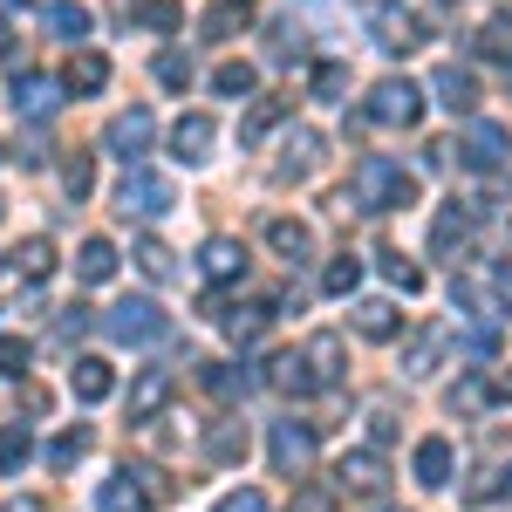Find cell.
I'll return each instance as SVG.
<instances>
[{
    "label": "cell",
    "mask_w": 512,
    "mask_h": 512,
    "mask_svg": "<svg viewBox=\"0 0 512 512\" xmlns=\"http://www.w3.org/2000/svg\"><path fill=\"white\" fill-rule=\"evenodd\" d=\"M219 321H226V335H233V342H253L274 315H267V308H233V315H219Z\"/></svg>",
    "instance_id": "cell-43"
},
{
    "label": "cell",
    "mask_w": 512,
    "mask_h": 512,
    "mask_svg": "<svg viewBox=\"0 0 512 512\" xmlns=\"http://www.w3.org/2000/svg\"><path fill=\"white\" fill-rule=\"evenodd\" d=\"M451 294H458V308L478 321H512V267L506 260H472L465 274L451 280Z\"/></svg>",
    "instance_id": "cell-2"
},
{
    "label": "cell",
    "mask_w": 512,
    "mask_h": 512,
    "mask_svg": "<svg viewBox=\"0 0 512 512\" xmlns=\"http://www.w3.org/2000/svg\"><path fill=\"white\" fill-rule=\"evenodd\" d=\"M376 7H383V0H376Z\"/></svg>",
    "instance_id": "cell-58"
},
{
    "label": "cell",
    "mask_w": 512,
    "mask_h": 512,
    "mask_svg": "<svg viewBox=\"0 0 512 512\" xmlns=\"http://www.w3.org/2000/svg\"><path fill=\"white\" fill-rule=\"evenodd\" d=\"M383 485H390V472H383L376 451H349V458L335 465V492H362V499H376Z\"/></svg>",
    "instance_id": "cell-11"
},
{
    "label": "cell",
    "mask_w": 512,
    "mask_h": 512,
    "mask_svg": "<svg viewBox=\"0 0 512 512\" xmlns=\"http://www.w3.org/2000/svg\"><path fill=\"white\" fill-rule=\"evenodd\" d=\"M274 390H287V396H308V390H315V376H308V362H301V355H280V362H274Z\"/></svg>",
    "instance_id": "cell-40"
},
{
    "label": "cell",
    "mask_w": 512,
    "mask_h": 512,
    "mask_svg": "<svg viewBox=\"0 0 512 512\" xmlns=\"http://www.w3.org/2000/svg\"><path fill=\"white\" fill-rule=\"evenodd\" d=\"M451 465H458V451H451V437H424L417 444V458H410V472H417V485H451Z\"/></svg>",
    "instance_id": "cell-17"
},
{
    "label": "cell",
    "mask_w": 512,
    "mask_h": 512,
    "mask_svg": "<svg viewBox=\"0 0 512 512\" xmlns=\"http://www.w3.org/2000/svg\"><path fill=\"white\" fill-rule=\"evenodd\" d=\"M171 205H178V198H171V185H164L158 171H144V164H137V171L117 185V212H123V219H164Z\"/></svg>",
    "instance_id": "cell-4"
},
{
    "label": "cell",
    "mask_w": 512,
    "mask_h": 512,
    "mask_svg": "<svg viewBox=\"0 0 512 512\" xmlns=\"http://www.w3.org/2000/svg\"><path fill=\"white\" fill-rule=\"evenodd\" d=\"M376 260H383V274H390L396 287H403V294H417V287H424V274H417V267H410V260H403V253H396V246H383V253H376Z\"/></svg>",
    "instance_id": "cell-45"
},
{
    "label": "cell",
    "mask_w": 512,
    "mask_h": 512,
    "mask_svg": "<svg viewBox=\"0 0 512 512\" xmlns=\"http://www.w3.org/2000/svg\"><path fill=\"white\" fill-rule=\"evenodd\" d=\"M192 76H198V69H192L185 48H164V55H158V82H164V89H192Z\"/></svg>",
    "instance_id": "cell-41"
},
{
    "label": "cell",
    "mask_w": 512,
    "mask_h": 512,
    "mask_svg": "<svg viewBox=\"0 0 512 512\" xmlns=\"http://www.w3.org/2000/svg\"><path fill=\"white\" fill-rule=\"evenodd\" d=\"M431 89H437V103H444V110H472V103H478L472 69H458V62H444V69L431 76Z\"/></svg>",
    "instance_id": "cell-24"
},
{
    "label": "cell",
    "mask_w": 512,
    "mask_h": 512,
    "mask_svg": "<svg viewBox=\"0 0 512 512\" xmlns=\"http://www.w3.org/2000/svg\"><path fill=\"white\" fill-rule=\"evenodd\" d=\"M349 198L362 212H403V205H417V178L403 171L396 158H355V178H349Z\"/></svg>",
    "instance_id": "cell-1"
},
{
    "label": "cell",
    "mask_w": 512,
    "mask_h": 512,
    "mask_svg": "<svg viewBox=\"0 0 512 512\" xmlns=\"http://www.w3.org/2000/svg\"><path fill=\"white\" fill-rule=\"evenodd\" d=\"M103 328H110L117 342H158L164 335V308L158 301H117V308L103 315Z\"/></svg>",
    "instance_id": "cell-8"
},
{
    "label": "cell",
    "mask_w": 512,
    "mask_h": 512,
    "mask_svg": "<svg viewBox=\"0 0 512 512\" xmlns=\"http://www.w3.org/2000/svg\"><path fill=\"white\" fill-rule=\"evenodd\" d=\"M137 267L151 280H171V246L164 239H137Z\"/></svg>",
    "instance_id": "cell-44"
},
{
    "label": "cell",
    "mask_w": 512,
    "mask_h": 512,
    "mask_svg": "<svg viewBox=\"0 0 512 512\" xmlns=\"http://www.w3.org/2000/svg\"><path fill=\"white\" fill-rule=\"evenodd\" d=\"M198 267H205V280H246V246L239 239H205Z\"/></svg>",
    "instance_id": "cell-23"
},
{
    "label": "cell",
    "mask_w": 512,
    "mask_h": 512,
    "mask_svg": "<svg viewBox=\"0 0 512 512\" xmlns=\"http://www.w3.org/2000/svg\"><path fill=\"white\" fill-rule=\"evenodd\" d=\"M383 512H403V506H383Z\"/></svg>",
    "instance_id": "cell-57"
},
{
    "label": "cell",
    "mask_w": 512,
    "mask_h": 512,
    "mask_svg": "<svg viewBox=\"0 0 512 512\" xmlns=\"http://www.w3.org/2000/svg\"><path fill=\"white\" fill-rule=\"evenodd\" d=\"M506 158H512V137L499 123H472V130H465V164H472V171H499Z\"/></svg>",
    "instance_id": "cell-13"
},
{
    "label": "cell",
    "mask_w": 512,
    "mask_h": 512,
    "mask_svg": "<svg viewBox=\"0 0 512 512\" xmlns=\"http://www.w3.org/2000/svg\"><path fill=\"white\" fill-rule=\"evenodd\" d=\"M28 458H35V437H28V424H21V417H14V424H0V478H14Z\"/></svg>",
    "instance_id": "cell-30"
},
{
    "label": "cell",
    "mask_w": 512,
    "mask_h": 512,
    "mask_svg": "<svg viewBox=\"0 0 512 512\" xmlns=\"http://www.w3.org/2000/svg\"><path fill=\"white\" fill-rule=\"evenodd\" d=\"M499 492H506V499H512V465H506V472H499Z\"/></svg>",
    "instance_id": "cell-53"
},
{
    "label": "cell",
    "mask_w": 512,
    "mask_h": 512,
    "mask_svg": "<svg viewBox=\"0 0 512 512\" xmlns=\"http://www.w3.org/2000/svg\"><path fill=\"white\" fill-rule=\"evenodd\" d=\"M506 82H512V62H506Z\"/></svg>",
    "instance_id": "cell-56"
},
{
    "label": "cell",
    "mask_w": 512,
    "mask_h": 512,
    "mask_svg": "<svg viewBox=\"0 0 512 512\" xmlns=\"http://www.w3.org/2000/svg\"><path fill=\"white\" fill-rule=\"evenodd\" d=\"M267 246H274L280 260H294V267H301V260H315V233H308L301 219H287V212L267 219Z\"/></svg>",
    "instance_id": "cell-19"
},
{
    "label": "cell",
    "mask_w": 512,
    "mask_h": 512,
    "mask_svg": "<svg viewBox=\"0 0 512 512\" xmlns=\"http://www.w3.org/2000/svg\"><path fill=\"white\" fill-rule=\"evenodd\" d=\"M376 41L390 55H410V48H424V21L417 14H376Z\"/></svg>",
    "instance_id": "cell-27"
},
{
    "label": "cell",
    "mask_w": 512,
    "mask_h": 512,
    "mask_svg": "<svg viewBox=\"0 0 512 512\" xmlns=\"http://www.w3.org/2000/svg\"><path fill=\"white\" fill-rule=\"evenodd\" d=\"M171 390H178V376H171V369H144V376L130 383V424H151L164 403H171Z\"/></svg>",
    "instance_id": "cell-12"
},
{
    "label": "cell",
    "mask_w": 512,
    "mask_h": 512,
    "mask_svg": "<svg viewBox=\"0 0 512 512\" xmlns=\"http://www.w3.org/2000/svg\"><path fill=\"white\" fill-rule=\"evenodd\" d=\"M444 349H451V335H444V328H431V335H417V349L403 355V369H410V376H431Z\"/></svg>",
    "instance_id": "cell-32"
},
{
    "label": "cell",
    "mask_w": 512,
    "mask_h": 512,
    "mask_svg": "<svg viewBox=\"0 0 512 512\" xmlns=\"http://www.w3.org/2000/svg\"><path fill=\"white\" fill-rule=\"evenodd\" d=\"M0 512H48V506H41L35 492H14V499H7V506H0Z\"/></svg>",
    "instance_id": "cell-51"
},
{
    "label": "cell",
    "mask_w": 512,
    "mask_h": 512,
    "mask_svg": "<svg viewBox=\"0 0 512 512\" xmlns=\"http://www.w3.org/2000/svg\"><path fill=\"white\" fill-rule=\"evenodd\" d=\"M82 328H89V308H62V321H55V335H62V342H76Z\"/></svg>",
    "instance_id": "cell-49"
},
{
    "label": "cell",
    "mask_w": 512,
    "mask_h": 512,
    "mask_svg": "<svg viewBox=\"0 0 512 512\" xmlns=\"http://www.w3.org/2000/svg\"><path fill=\"white\" fill-rule=\"evenodd\" d=\"M14 274H28V280H48L55 274V239H21V246H14Z\"/></svg>",
    "instance_id": "cell-31"
},
{
    "label": "cell",
    "mask_w": 512,
    "mask_h": 512,
    "mask_svg": "<svg viewBox=\"0 0 512 512\" xmlns=\"http://www.w3.org/2000/svg\"><path fill=\"white\" fill-rule=\"evenodd\" d=\"M110 274H117V246H110V239H82V253H76V280L103 287Z\"/></svg>",
    "instance_id": "cell-29"
},
{
    "label": "cell",
    "mask_w": 512,
    "mask_h": 512,
    "mask_svg": "<svg viewBox=\"0 0 512 512\" xmlns=\"http://www.w3.org/2000/svg\"><path fill=\"white\" fill-rule=\"evenodd\" d=\"M355 280H362V260H349V253H342V260L321 274V294H335V301H342V294H355Z\"/></svg>",
    "instance_id": "cell-42"
},
{
    "label": "cell",
    "mask_w": 512,
    "mask_h": 512,
    "mask_svg": "<svg viewBox=\"0 0 512 512\" xmlns=\"http://www.w3.org/2000/svg\"><path fill=\"white\" fill-rule=\"evenodd\" d=\"M287 512H335V492L308 485V492H294V506H287Z\"/></svg>",
    "instance_id": "cell-48"
},
{
    "label": "cell",
    "mask_w": 512,
    "mask_h": 512,
    "mask_svg": "<svg viewBox=\"0 0 512 512\" xmlns=\"http://www.w3.org/2000/svg\"><path fill=\"white\" fill-rule=\"evenodd\" d=\"M212 144H219V123L205 117V110H185V117L171 123V158L205 164V158H212Z\"/></svg>",
    "instance_id": "cell-10"
},
{
    "label": "cell",
    "mask_w": 512,
    "mask_h": 512,
    "mask_svg": "<svg viewBox=\"0 0 512 512\" xmlns=\"http://www.w3.org/2000/svg\"><path fill=\"white\" fill-rule=\"evenodd\" d=\"M246 444H253L246 424L226 417V424H212V431H205V458H212V465H246Z\"/></svg>",
    "instance_id": "cell-26"
},
{
    "label": "cell",
    "mask_w": 512,
    "mask_h": 512,
    "mask_svg": "<svg viewBox=\"0 0 512 512\" xmlns=\"http://www.w3.org/2000/svg\"><path fill=\"white\" fill-rule=\"evenodd\" d=\"M205 390H212V396H246V390H253V376H246L239 362H212V369H205Z\"/></svg>",
    "instance_id": "cell-36"
},
{
    "label": "cell",
    "mask_w": 512,
    "mask_h": 512,
    "mask_svg": "<svg viewBox=\"0 0 512 512\" xmlns=\"http://www.w3.org/2000/svg\"><path fill=\"white\" fill-rule=\"evenodd\" d=\"M417 117H424V89H417V82L390 76V82L369 89V123H403V130H410Z\"/></svg>",
    "instance_id": "cell-5"
},
{
    "label": "cell",
    "mask_w": 512,
    "mask_h": 512,
    "mask_svg": "<svg viewBox=\"0 0 512 512\" xmlns=\"http://www.w3.org/2000/svg\"><path fill=\"white\" fill-rule=\"evenodd\" d=\"M355 335H369V342H396V335H403V315H396L390 301H355Z\"/></svg>",
    "instance_id": "cell-25"
},
{
    "label": "cell",
    "mask_w": 512,
    "mask_h": 512,
    "mask_svg": "<svg viewBox=\"0 0 512 512\" xmlns=\"http://www.w3.org/2000/svg\"><path fill=\"white\" fill-rule=\"evenodd\" d=\"M82 458H89V431H82V424L48 444V465H55V472H69V465H82Z\"/></svg>",
    "instance_id": "cell-37"
},
{
    "label": "cell",
    "mask_w": 512,
    "mask_h": 512,
    "mask_svg": "<svg viewBox=\"0 0 512 512\" xmlns=\"http://www.w3.org/2000/svg\"><path fill=\"white\" fill-rule=\"evenodd\" d=\"M212 512H267V499H260L253 485H239V492H226V499H219Z\"/></svg>",
    "instance_id": "cell-47"
},
{
    "label": "cell",
    "mask_w": 512,
    "mask_h": 512,
    "mask_svg": "<svg viewBox=\"0 0 512 512\" xmlns=\"http://www.w3.org/2000/svg\"><path fill=\"white\" fill-rule=\"evenodd\" d=\"M151 137H158V117H151V110H123V117H110V130H103L110 158H123L130 171L144 164V151H151Z\"/></svg>",
    "instance_id": "cell-6"
},
{
    "label": "cell",
    "mask_w": 512,
    "mask_h": 512,
    "mask_svg": "<svg viewBox=\"0 0 512 512\" xmlns=\"http://www.w3.org/2000/svg\"><path fill=\"white\" fill-rule=\"evenodd\" d=\"M62 96H69V89H62L55 76H21V82H14V96H7V103H14V117H28V123H48L55 110H62Z\"/></svg>",
    "instance_id": "cell-9"
},
{
    "label": "cell",
    "mask_w": 512,
    "mask_h": 512,
    "mask_svg": "<svg viewBox=\"0 0 512 512\" xmlns=\"http://www.w3.org/2000/svg\"><path fill=\"white\" fill-rule=\"evenodd\" d=\"M103 82H110V62H103L96 48H76L69 69H62V89H69V96H96Z\"/></svg>",
    "instance_id": "cell-20"
},
{
    "label": "cell",
    "mask_w": 512,
    "mask_h": 512,
    "mask_svg": "<svg viewBox=\"0 0 512 512\" xmlns=\"http://www.w3.org/2000/svg\"><path fill=\"white\" fill-rule=\"evenodd\" d=\"M253 21H260L253 0H212V7H205V41H233V35H246Z\"/></svg>",
    "instance_id": "cell-15"
},
{
    "label": "cell",
    "mask_w": 512,
    "mask_h": 512,
    "mask_svg": "<svg viewBox=\"0 0 512 512\" xmlns=\"http://www.w3.org/2000/svg\"><path fill=\"white\" fill-rule=\"evenodd\" d=\"M253 82H260V76H253V62H219V69H212V89L233 96V103H239V96H253Z\"/></svg>",
    "instance_id": "cell-34"
},
{
    "label": "cell",
    "mask_w": 512,
    "mask_h": 512,
    "mask_svg": "<svg viewBox=\"0 0 512 512\" xmlns=\"http://www.w3.org/2000/svg\"><path fill=\"white\" fill-rule=\"evenodd\" d=\"M478 403H485V383H458L451 390V410H478Z\"/></svg>",
    "instance_id": "cell-50"
},
{
    "label": "cell",
    "mask_w": 512,
    "mask_h": 512,
    "mask_svg": "<svg viewBox=\"0 0 512 512\" xmlns=\"http://www.w3.org/2000/svg\"><path fill=\"white\" fill-rule=\"evenodd\" d=\"M280 151H287V158L274 164L280 178H308V171L321 164V130H287V144H280Z\"/></svg>",
    "instance_id": "cell-22"
},
{
    "label": "cell",
    "mask_w": 512,
    "mask_h": 512,
    "mask_svg": "<svg viewBox=\"0 0 512 512\" xmlns=\"http://www.w3.org/2000/svg\"><path fill=\"white\" fill-rule=\"evenodd\" d=\"M14 7H21V0H0V14H14Z\"/></svg>",
    "instance_id": "cell-54"
},
{
    "label": "cell",
    "mask_w": 512,
    "mask_h": 512,
    "mask_svg": "<svg viewBox=\"0 0 512 512\" xmlns=\"http://www.w3.org/2000/svg\"><path fill=\"white\" fill-rule=\"evenodd\" d=\"M301 362H308L315 390H328V383H342V369H349V349H342V335H315V342L301 349Z\"/></svg>",
    "instance_id": "cell-14"
},
{
    "label": "cell",
    "mask_w": 512,
    "mask_h": 512,
    "mask_svg": "<svg viewBox=\"0 0 512 512\" xmlns=\"http://www.w3.org/2000/svg\"><path fill=\"white\" fill-rule=\"evenodd\" d=\"M465 239H472V205H458V198H451V205L431 219V253H458Z\"/></svg>",
    "instance_id": "cell-21"
},
{
    "label": "cell",
    "mask_w": 512,
    "mask_h": 512,
    "mask_svg": "<svg viewBox=\"0 0 512 512\" xmlns=\"http://www.w3.org/2000/svg\"><path fill=\"white\" fill-rule=\"evenodd\" d=\"M62 192H69V198H89V192H96V164H89V151L62 158Z\"/></svg>",
    "instance_id": "cell-39"
},
{
    "label": "cell",
    "mask_w": 512,
    "mask_h": 512,
    "mask_svg": "<svg viewBox=\"0 0 512 512\" xmlns=\"http://www.w3.org/2000/svg\"><path fill=\"white\" fill-rule=\"evenodd\" d=\"M178 485L158 472V465H123L117 478H103V492H96V506L103 512H151L158 499H171Z\"/></svg>",
    "instance_id": "cell-3"
},
{
    "label": "cell",
    "mask_w": 512,
    "mask_h": 512,
    "mask_svg": "<svg viewBox=\"0 0 512 512\" xmlns=\"http://www.w3.org/2000/svg\"><path fill=\"white\" fill-rule=\"evenodd\" d=\"M267 458H274V472H308V465H315V424H294V417H287V424H274V437H267Z\"/></svg>",
    "instance_id": "cell-7"
},
{
    "label": "cell",
    "mask_w": 512,
    "mask_h": 512,
    "mask_svg": "<svg viewBox=\"0 0 512 512\" xmlns=\"http://www.w3.org/2000/svg\"><path fill=\"white\" fill-rule=\"evenodd\" d=\"M287 110H294L287 96H253V110L239 117V144H260V137H267V130H274V123L287 117Z\"/></svg>",
    "instance_id": "cell-28"
},
{
    "label": "cell",
    "mask_w": 512,
    "mask_h": 512,
    "mask_svg": "<svg viewBox=\"0 0 512 512\" xmlns=\"http://www.w3.org/2000/svg\"><path fill=\"white\" fill-rule=\"evenodd\" d=\"M0 55H7V28H0Z\"/></svg>",
    "instance_id": "cell-55"
},
{
    "label": "cell",
    "mask_w": 512,
    "mask_h": 512,
    "mask_svg": "<svg viewBox=\"0 0 512 512\" xmlns=\"http://www.w3.org/2000/svg\"><path fill=\"white\" fill-rule=\"evenodd\" d=\"M41 28H48L55 41H69V48H76V41H89V28H96V21H89V7H82V0H48Z\"/></svg>",
    "instance_id": "cell-18"
},
{
    "label": "cell",
    "mask_w": 512,
    "mask_h": 512,
    "mask_svg": "<svg viewBox=\"0 0 512 512\" xmlns=\"http://www.w3.org/2000/svg\"><path fill=\"white\" fill-rule=\"evenodd\" d=\"M28 342H21V335H0V376H28Z\"/></svg>",
    "instance_id": "cell-46"
},
{
    "label": "cell",
    "mask_w": 512,
    "mask_h": 512,
    "mask_svg": "<svg viewBox=\"0 0 512 512\" xmlns=\"http://www.w3.org/2000/svg\"><path fill=\"white\" fill-rule=\"evenodd\" d=\"M69 390H76V403H103V396L117 390V369H110L103 355H76V369H69Z\"/></svg>",
    "instance_id": "cell-16"
},
{
    "label": "cell",
    "mask_w": 512,
    "mask_h": 512,
    "mask_svg": "<svg viewBox=\"0 0 512 512\" xmlns=\"http://www.w3.org/2000/svg\"><path fill=\"white\" fill-rule=\"evenodd\" d=\"M485 396H512V376H492V383H485Z\"/></svg>",
    "instance_id": "cell-52"
},
{
    "label": "cell",
    "mask_w": 512,
    "mask_h": 512,
    "mask_svg": "<svg viewBox=\"0 0 512 512\" xmlns=\"http://www.w3.org/2000/svg\"><path fill=\"white\" fill-rule=\"evenodd\" d=\"M472 48H478V55H499V62H512V14H492V21L478 28Z\"/></svg>",
    "instance_id": "cell-35"
},
{
    "label": "cell",
    "mask_w": 512,
    "mask_h": 512,
    "mask_svg": "<svg viewBox=\"0 0 512 512\" xmlns=\"http://www.w3.org/2000/svg\"><path fill=\"white\" fill-rule=\"evenodd\" d=\"M130 21H144V28H164V35H171V28H185V7H178V0H137Z\"/></svg>",
    "instance_id": "cell-33"
},
{
    "label": "cell",
    "mask_w": 512,
    "mask_h": 512,
    "mask_svg": "<svg viewBox=\"0 0 512 512\" xmlns=\"http://www.w3.org/2000/svg\"><path fill=\"white\" fill-rule=\"evenodd\" d=\"M321 103H342V89H349V62H315V76H308Z\"/></svg>",
    "instance_id": "cell-38"
}]
</instances>
